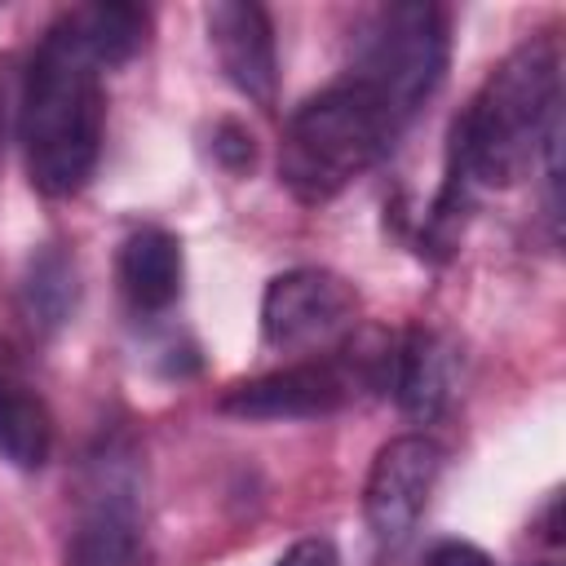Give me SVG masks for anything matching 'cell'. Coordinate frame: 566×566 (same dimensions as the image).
Instances as JSON below:
<instances>
[{
    "label": "cell",
    "mask_w": 566,
    "mask_h": 566,
    "mask_svg": "<svg viewBox=\"0 0 566 566\" xmlns=\"http://www.w3.org/2000/svg\"><path fill=\"white\" fill-rule=\"evenodd\" d=\"M562 119V53L553 35L522 40L478 84L451 119L447 168L473 190L517 186L544 155L548 128Z\"/></svg>",
    "instance_id": "6da1fadb"
},
{
    "label": "cell",
    "mask_w": 566,
    "mask_h": 566,
    "mask_svg": "<svg viewBox=\"0 0 566 566\" xmlns=\"http://www.w3.org/2000/svg\"><path fill=\"white\" fill-rule=\"evenodd\" d=\"M106 88L102 66L75 44L62 13L40 35L18 80V142L27 181L44 199H71L102 159Z\"/></svg>",
    "instance_id": "7a4b0ae2"
},
{
    "label": "cell",
    "mask_w": 566,
    "mask_h": 566,
    "mask_svg": "<svg viewBox=\"0 0 566 566\" xmlns=\"http://www.w3.org/2000/svg\"><path fill=\"white\" fill-rule=\"evenodd\" d=\"M407 124L358 75H340L305 97L279 137V181L296 203H327L376 168Z\"/></svg>",
    "instance_id": "3957f363"
},
{
    "label": "cell",
    "mask_w": 566,
    "mask_h": 566,
    "mask_svg": "<svg viewBox=\"0 0 566 566\" xmlns=\"http://www.w3.org/2000/svg\"><path fill=\"white\" fill-rule=\"evenodd\" d=\"M142 562H146L142 460L133 438L111 433L80 460L62 566H142Z\"/></svg>",
    "instance_id": "277c9868"
},
{
    "label": "cell",
    "mask_w": 566,
    "mask_h": 566,
    "mask_svg": "<svg viewBox=\"0 0 566 566\" xmlns=\"http://www.w3.org/2000/svg\"><path fill=\"white\" fill-rule=\"evenodd\" d=\"M451 62V22L433 0H398L376 9L354 40L349 75L371 84L389 111L411 124L416 111L438 93Z\"/></svg>",
    "instance_id": "5b68a950"
},
{
    "label": "cell",
    "mask_w": 566,
    "mask_h": 566,
    "mask_svg": "<svg viewBox=\"0 0 566 566\" xmlns=\"http://www.w3.org/2000/svg\"><path fill=\"white\" fill-rule=\"evenodd\" d=\"M385 358L389 340H380L371 354H327L287 363L248 380H234L221 389L217 411L234 420H318L358 398L363 385H385Z\"/></svg>",
    "instance_id": "8992f818"
},
{
    "label": "cell",
    "mask_w": 566,
    "mask_h": 566,
    "mask_svg": "<svg viewBox=\"0 0 566 566\" xmlns=\"http://www.w3.org/2000/svg\"><path fill=\"white\" fill-rule=\"evenodd\" d=\"M358 323V292L349 279L323 265H296L265 283L261 336L270 349L310 354L340 345Z\"/></svg>",
    "instance_id": "52a82bcc"
},
{
    "label": "cell",
    "mask_w": 566,
    "mask_h": 566,
    "mask_svg": "<svg viewBox=\"0 0 566 566\" xmlns=\"http://www.w3.org/2000/svg\"><path fill=\"white\" fill-rule=\"evenodd\" d=\"M438 473H442V447L424 433L389 438L376 451L363 486V517L380 553H398L416 535L424 504L438 486Z\"/></svg>",
    "instance_id": "ba28073f"
},
{
    "label": "cell",
    "mask_w": 566,
    "mask_h": 566,
    "mask_svg": "<svg viewBox=\"0 0 566 566\" xmlns=\"http://www.w3.org/2000/svg\"><path fill=\"white\" fill-rule=\"evenodd\" d=\"M208 44L226 80L256 106H274L279 97V44L270 9L256 0H217L203 13Z\"/></svg>",
    "instance_id": "9c48e42d"
},
{
    "label": "cell",
    "mask_w": 566,
    "mask_h": 566,
    "mask_svg": "<svg viewBox=\"0 0 566 566\" xmlns=\"http://www.w3.org/2000/svg\"><path fill=\"white\" fill-rule=\"evenodd\" d=\"M460 385V345L438 332V327H407L398 340H389V358H385V385L394 394V402L429 424L438 420Z\"/></svg>",
    "instance_id": "30bf717a"
},
{
    "label": "cell",
    "mask_w": 566,
    "mask_h": 566,
    "mask_svg": "<svg viewBox=\"0 0 566 566\" xmlns=\"http://www.w3.org/2000/svg\"><path fill=\"white\" fill-rule=\"evenodd\" d=\"M115 283L133 318H159L181 301L186 283V256L181 239L164 226H137L124 234L115 256Z\"/></svg>",
    "instance_id": "8fae6325"
},
{
    "label": "cell",
    "mask_w": 566,
    "mask_h": 566,
    "mask_svg": "<svg viewBox=\"0 0 566 566\" xmlns=\"http://www.w3.org/2000/svg\"><path fill=\"white\" fill-rule=\"evenodd\" d=\"M53 451V416L35 389L18 349L0 336V460L13 469H40Z\"/></svg>",
    "instance_id": "7c38bea8"
},
{
    "label": "cell",
    "mask_w": 566,
    "mask_h": 566,
    "mask_svg": "<svg viewBox=\"0 0 566 566\" xmlns=\"http://www.w3.org/2000/svg\"><path fill=\"white\" fill-rule=\"evenodd\" d=\"M18 305L35 336H57L71 323V314L80 305V270L62 243H40L27 256V270L18 283Z\"/></svg>",
    "instance_id": "4fadbf2b"
},
{
    "label": "cell",
    "mask_w": 566,
    "mask_h": 566,
    "mask_svg": "<svg viewBox=\"0 0 566 566\" xmlns=\"http://www.w3.org/2000/svg\"><path fill=\"white\" fill-rule=\"evenodd\" d=\"M66 31L75 35V44L102 66L115 71L124 62H133L146 40H150V13L142 4L128 0H97V4H75L62 13Z\"/></svg>",
    "instance_id": "5bb4252c"
},
{
    "label": "cell",
    "mask_w": 566,
    "mask_h": 566,
    "mask_svg": "<svg viewBox=\"0 0 566 566\" xmlns=\"http://www.w3.org/2000/svg\"><path fill=\"white\" fill-rule=\"evenodd\" d=\"M212 159L230 172H248L256 164V142L239 119H221L212 128Z\"/></svg>",
    "instance_id": "9a60e30c"
},
{
    "label": "cell",
    "mask_w": 566,
    "mask_h": 566,
    "mask_svg": "<svg viewBox=\"0 0 566 566\" xmlns=\"http://www.w3.org/2000/svg\"><path fill=\"white\" fill-rule=\"evenodd\" d=\"M274 566H340V553L327 535H305L292 548H283V557Z\"/></svg>",
    "instance_id": "2e32d148"
},
{
    "label": "cell",
    "mask_w": 566,
    "mask_h": 566,
    "mask_svg": "<svg viewBox=\"0 0 566 566\" xmlns=\"http://www.w3.org/2000/svg\"><path fill=\"white\" fill-rule=\"evenodd\" d=\"M424 566H495V557L469 539H442L424 553Z\"/></svg>",
    "instance_id": "e0dca14e"
},
{
    "label": "cell",
    "mask_w": 566,
    "mask_h": 566,
    "mask_svg": "<svg viewBox=\"0 0 566 566\" xmlns=\"http://www.w3.org/2000/svg\"><path fill=\"white\" fill-rule=\"evenodd\" d=\"M18 106V88H13V62L0 57V159H4V133H9V115Z\"/></svg>",
    "instance_id": "ac0fdd59"
}]
</instances>
